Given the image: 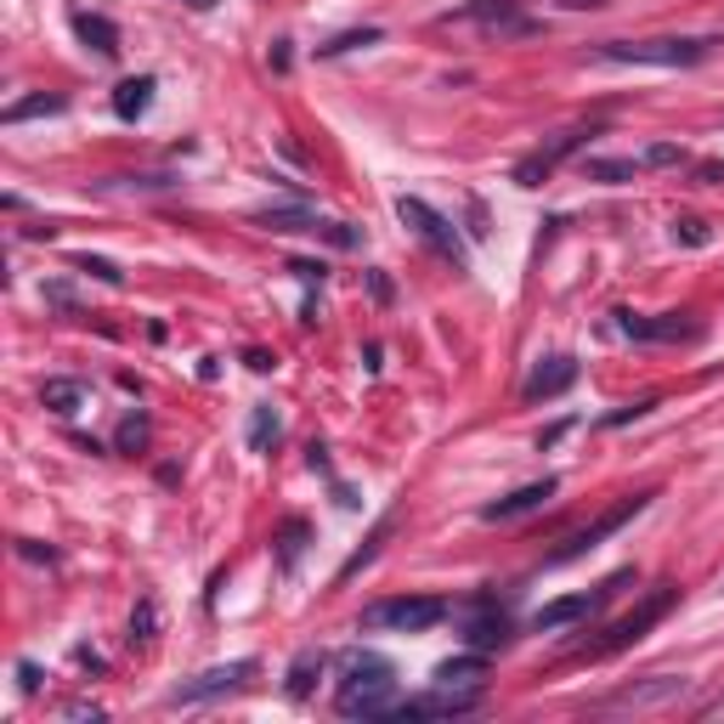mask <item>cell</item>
<instances>
[{
    "label": "cell",
    "mask_w": 724,
    "mask_h": 724,
    "mask_svg": "<svg viewBox=\"0 0 724 724\" xmlns=\"http://www.w3.org/2000/svg\"><path fill=\"white\" fill-rule=\"evenodd\" d=\"M584 176L606 181V187H622V181L640 176V159H584Z\"/></svg>",
    "instance_id": "cb8c5ba5"
},
{
    "label": "cell",
    "mask_w": 724,
    "mask_h": 724,
    "mask_svg": "<svg viewBox=\"0 0 724 724\" xmlns=\"http://www.w3.org/2000/svg\"><path fill=\"white\" fill-rule=\"evenodd\" d=\"M255 657H238V662H227V668H204L199 680H181L165 702L170 707H199V702H216V696H232V691H244L250 680H255Z\"/></svg>",
    "instance_id": "5b68a950"
},
{
    "label": "cell",
    "mask_w": 724,
    "mask_h": 724,
    "mask_svg": "<svg viewBox=\"0 0 724 724\" xmlns=\"http://www.w3.org/2000/svg\"><path fill=\"white\" fill-rule=\"evenodd\" d=\"M272 442H277V413H272V408H255V413H250V448L266 453Z\"/></svg>",
    "instance_id": "83f0119b"
},
{
    "label": "cell",
    "mask_w": 724,
    "mask_h": 724,
    "mask_svg": "<svg viewBox=\"0 0 724 724\" xmlns=\"http://www.w3.org/2000/svg\"><path fill=\"white\" fill-rule=\"evenodd\" d=\"M555 493H560V481H555V475L526 481V487H515V493H504V499H493V504H481V521H515V515H533V510H544Z\"/></svg>",
    "instance_id": "7c38bea8"
},
{
    "label": "cell",
    "mask_w": 724,
    "mask_h": 724,
    "mask_svg": "<svg viewBox=\"0 0 724 724\" xmlns=\"http://www.w3.org/2000/svg\"><path fill=\"white\" fill-rule=\"evenodd\" d=\"M154 91H159L154 74H130V80H119V91H114V114H119L125 125H136L141 114L154 108Z\"/></svg>",
    "instance_id": "e0dca14e"
},
{
    "label": "cell",
    "mask_w": 724,
    "mask_h": 724,
    "mask_svg": "<svg viewBox=\"0 0 724 724\" xmlns=\"http://www.w3.org/2000/svg\"><path fill=\"white\" fill-rule=\"evenodd\" d=\"M696 176H702V181H724V165H702Z\"/></svg>",
    "instance_id": "60d3db41"
},
{
    "label": "cell",
    "mask_w": 724,
    "mask_h": 724,
    "mask_svg": "<svg viewBox=\"0 0 724 724\" xmlns=\"http://www.w3.org/2000/svg\"><path fill=\"white\" fill-rule=\"evenodd\" d=\"M685 154L673 148V141H657V148H646V165H680Z\"/></svg>",
    "instance_id": "836d02e7"
},
{
    "label": "cell",
    "mask_w": 724,
    "mask_h": 724,
    "mask_svg": "<svg viewBox=\"0 0 724 724\" xmlns=\"http://www.w3.org/2000/svg\"><path fill=\"white\" fill-rule=\"evenodd\" d=\"M114 448H119V453H141V448H148V419L125 413V424L114 430Z\"/></svg>",
    "instance_id": "484cf974"
},
{
    "label": "cell",
    "mask_w": 724,
    "mask_h": 724,
    "mask_svg": "<svg viewBox=\"0 0 724 724\" xmlns=\"http://www.w3.org/2000/svg\"><path fill=\"white\" fill-rule=\"evenodd\" d=\"M673 595H680V589H657L634 617H622V622H611V629H606V640L595 646V651H622V646H634V640H646V629H651V622L673 606Z\"/></svg>",
    "instance_id": "5bb4252c"
},
{
    "label": "cell",
    "mask_w": 724,
    "mask_h": 724,
    "mask_svg": "<svg viewBox=\"0 0 724 724\" xmlns=\"http://www.w3.org/2000/svg\"><path fill=\"white\" fill-rule=\"evenodd\" d=\"M69 108V96H23V103H12L7 114H0V125H23V119H45V114H63Z\"/></svg>",
    "instance_id": "603a6c76"
},
{
    "label": "cell",
    "mask_w": 724,
    "mask_h": 724,
    "mask_svg": "<svg viewBox=\"0 0 724 724\" xmlns=\"http://www.w3.org/2000/svg\"><path fill=\"white\" fill-rule=\"evenodd\" d=\"M40 402L52 408V413H63V419H74V413L91 402V385H85V379H45V385H40Z\"/></svg>",
    "instance_id": "ffe728a7"
},
{
    "label": "cell",
    "mask_w": 724,
    "mask_h": 724,
    "mask_svg": "<svg viewBox=\"0 0 724 724\" xmlns=\"http://www.w3.org/2000/svg\"><path fill=\"white\" fill-rule=\"evenodd\" d=\"M306 464H312V470H328V448L312 442V448H306Z\"/></svg>",
    "instance_id": "f35d334b"
},
{
    "label": "cell",
    "mask_w": 724,
    "mask_h": 724,
    "mask_svg": "<svg viewBox=\"0 0 724 724\" xmlns=\"http://www.w3.org/2000/svg\"><path fill=\"white\" fill-rule=\"evenodd\" d=\"M584 136H589V130H560V136H549L538 154H526V159L515 165V181H521V187H544L560 159H571L577 148H584Z\"/></svg>",
    "instance_id": "8fae6325"
},
{
    "label": "cell",
    "mask_w": 724,
    "mask_h": 724,
    "mask_svg": "<svg viewBox=\"0 0 724 724\" xmlns=\"http://www.w3.org/2000/svg\"><path fill=\"white\" fill-rule=\"evenodd\" d=\"M18 555H23V560H57V555H52V549H40V544H29V538H23V544H18Z\"/></svg>",
    "instance_id": "74e56055"
},
{
    "label": "cell",
    "mask_w": 724,
    "mask_h": 724,
    "mask_svg": "<svg viewBox=\"0 0 724 724\" xmlns=\"http://www.w3.org/2000/svg\"><path fill=\"white\" fill-rule=\"evenodd\" d=\"M475 23L481 34H499V40H526V34H538L544 23L538 18H526L521 12V0H470V7L448 12V23Z\"/></svg>",
    "instance_id": "8992f818"
},
{
    "label": "cell",
    "mask_w": 724,
    "mask_h": 724,
    "mask_svg": "<svg viewBox=\"0 0 724 724\" xmlns=\"http://www.w3.org/2000/svg\"><path fill=\"white\" fill-rule=\"evenodd\" d=\"M69 718H91V724H96V718H103V707H91V702H74V707H69Z\"/></svg>",
    "instance_id": "ab89813d"
},
{
    "label": "cell",
    "mask_w": 724,
    "mask_h": 724,
    "mask_svg": "<svg viewBox=\"0 0 724 724\" xmlns=\"http://www.w3.org/2000/svg\"><path fill=\"white\" fill-rule=\"evenodd\" d=\"M154 634H159V606L141 600V606L130 611V646H148Z\"/></svg>",
    "instance_id": "4316f807"
},
{
    "label": "cell",
    "mask_w": 724,
    "mask_h": 724,
    "mask_svg": "<svg viewBox=\"0 0 724 724\" xmlns=\"http://www.w3.org/2000/svg\"><path fill=\"white\" fill-rule=\"evenodd\" d=\"M368 288H374V301H391V277H385V272H374Z\"/></svg>",
    "instance_id": "8d00e7d4"
},
{
    "label": "cell",
    "mask_w": 724,
    "mask_h": 724,
    "mask_svg": "<svg viewBox=\"0 0 724 724\" xmlns=\"http://www.w3.org/2000/svg\"><path fill=\"white\" fill-rule=\"evenodd\" d=\"M74 266H80V272H91L96 283H108V288H119V283H125V272H119L114 261H103V255H74Z\"/></svg>",
    "instance_id": "f546056e"
},
{
    "label": "cell",
    "mask_w": 724,
    "mask_h": 724,
    "mask_svg": "<svg viewBox=\"0 0 724 724\" xmlns=\"http://www.w3.org/2000/svg\"><path fill=\"white\" fill-rule=\"evenodd\" d=\"M18 691H23V696L40 691V668H34V662H18Z\"/></svg>",
    "instance_id": "d590c367"
},
{
    "label": "cell",
    "mask_w": 724,
    "mask_h": 724,
    "mask_svg": "<svg viewBox=\"0 0 724 724\" xmlns=\"http://www.w3.org/2000/svg\"><path fill=\"white\" fill-rule=\"evenodd\" d=\"M323 668H328L323 646H306V651H295V662H288V673H283V691H288V702H306V696L317 691V680H323Z\"/></svg>",
    "instance_id": "2e32d148"
},
{
    "label": "cell",
    "mask_w": 724,
    "mask_h": 724,
    "mask_svg": "<svg viewBox=\"0 0 724 724\" xmlns=\"http://www.w3.org/2000/svg\"><path fill=\"white\" fill-rule=\"evenodd\" d=\"M340 718H385L397 707V668L379 651H351L340 662V685H334Z\"/></svg>",
    "instance_id": "6da1fadb"
},
{
    "label": "cell",
    "mask_w": 724,
    "mask_h": 724,
    "mask_svg": "<svg viewBox=\"0 0 724 724\" xmlns=\"http://www.w3.org/2000/svg\"><path fill=\"white\" fill-rule=\"evenodd\" d=\"M646 504H651V493H634V499H622V504H617L611 515H600V521L589 526V533L566 538V544H560V549L549 555V566H560V560H577V555H584V549H595L600 538H611V533H617V526H629V521H634V515H640Z\"/></svg>",
    "instance_id": "30bf717a"
},
{
    "label": "cell",
    "mask_w": 724,
    "mask_h": 724,
    "mask_svg": "<svg viewBox=\"0 0 724 724\" xmlns=\"http://www.w3.org/2000/svg\"><path fill=\"white\" fill-rule=\"evenodd\" d=\"M481 673H487V651H464V657H448L437 668V685H459V691H475Z\"/></svg>",
    "instance_id": "44dd1931"
},
{
    "label": "cell",
    "mask_w": 724,
    "mask_h": 724,
    "mask_svg": "<svg viewBox=\"0 0 724 724\" xmlns=\"http://www.w3.org/2000/svg\"><path fill=\"white\" fill-rule=\"evenodd\" d=\"M391 526H397L391 515H385V521L374 526V538H368V544H363V549H357V555H351L346 566H340V584H351V577H357V571H363V566H368V560L379 555V544H385V538H391Z\"/></svg>",
    "instance_id": "d4e9b609"
},
{
    "label": "cell",
    "mask_w": 724,
    "mask_h": 724,
    "mask_svg": "<svg viewBox=\"0 0 724 724\" xmlns=\"http://www.w3.org/2000/svg\"><path fill=\"white\" fill-rule=\"evenodd\" d=\"M357 45H379V29H351V34H334L328 45H317L323 57H340V52H357Z\"/></svg>",
    "instance_id": "f1b7e54d"
},
{
    "label": "cell",
    "mask_w": 724,
    "mask_h": 724,
    "mask_svg": "<svg viewBox=\"0 0 724 724\" xmlns=\"http://www.w3.org/2000/svg\"><path fill=\"white\" fill-rule=\"evenodd\" d=\"M622 577H629V571H622ZM622 577H611V584H606V589H595V595H566V600H549V606H538L533 629H538V634H555V629H571V622L595 617V611L606 606V595L622 584Z\"/></svg>",
    "instance_id": "9c48e42d"
},
{
    "label": "cell",
    "mask_w": 724,
    "mask_h": 724,
    "mask_svg": "<svg viewBox=\"0 0 724 724\" xmlns=\"http://www.w3.org/2000/svg\"><path fill=\"white\" fill-rule=\"evenodd\" d=\"M617 323H622V334L629 340H696V323H685V317H634V312H617Z\"/></svg>",
    "instance_id": "9a60e30c"
},
{
    "label": "cell",
    "mask_w": 724,
    "mask_h": 724,
    "mask_svg": "<svg viewBox=\"0 0 724 724\" xmlns=\"http://www.w3.org/2000/svg\"><path fill=\"white\" fill-rule=\"evenodd\" d=\"M448 611L453 606L437 595H391L363 611V629L368 634H430L437 622H448Z\"/></svg>",
    "instance_id": "3957f363"
},
{
    "label": "cell",
    "mask_w": 724,
    "mask_h": 724,
    "mask_svg": "<svg viewBox=\"0 0 724 724\" xmlns=\"http://www.w3.org/2000/svg\"><path fill=\"white\" fill-rule=\"evenodd\" d=\"M301 544H306V521H288V526H283V538H277V549H283V571L301 560Z\"/></svg>",
    "instance_id": "4dcf8cb0"
},
{
    "label": "cell",
    "mask_w": 724,
    "mask_h": 724,
    "mask_svg": "<svg viewBox=\"0 0 724 724\" xmlns=\"http://www.w3.org/2000/svg\"><path fill=\"white\" fill-rule=\"evenodd\" d=\"M691 691L685 673H651V680H634V685H617L606 696V707H662V702H680Z\"/></svg>",
    "instance_id": "ba28073f"
},
{
    "label": "cell",
    "mask_w": 724,
    "mask_h": 724,
    "mask_svg": "<svg viewBox=\"0 0 724 724\" xmlns=\"http://www.w3.org/2000/svg\"><path fill=\"white\" fill-rule=\"evenodd\" d=\"M577 385V357H544L533 374H526V385H521V397L526 402H555V397H566Z\"/></svg>",
    "instance_id": "4fadbf2b"
},
{
    "label": "cell",
    "mask_w": 724,
    "mask_h": 724,
    "mask_svg": "<svg viewBox=\"0 0 724 724\" xmlns=\"http://www.w3.org/2000/svg\"><path fill=\"white\" fill-rule=\"evenodd\" d=\"M651 408H657V402H651V397H646V402H629V408H617V413H611V419H606V424H629V419H646V413H651Z\"/></svg>",
    "instance_id": "e575fe53"
},
{
    "label": "cell",
    "mask_w": 724,
    "mask_h": 724,
    "mask_svg": "<svg viewBox=\"0 0 724 724\" xmlns=\"http://www.w3.org/2000/svg\"><path fill=\"white\" fill-rule=\"evenodd\" d=\"M187 7H192V12H210V7H221V0H187Z\"/></svg>",
    "instance_id": "b9f144b4"
},
{
    "label": "cell",
    "mask_w": 724,
    "mask_h": 724,
    "mask_svg": "<svg viewBox=\"0 0 724 724\" xmlns=\"http://www.w3.org/2000/svg\"><path fill=\"white\" fill-rule=\"evenodd\" d=\"M74 34H80V45H91L96 57H119V29H114V18H103V12H74Z\"/></svg>",
    "instance_id": "ac0fdd59"
},
{
    "label": "cell",
    "mask_w": 724,
    "mask_h": 724,
    "mask_svg": "<svg viewBox=\"0 0 724 724\" xmlns=\"http://www.w3.org/2000/svg\"><path fill=\"white\" fill-rule=\"evenodd\" d=\"M481 707V685L475 691H459V685H437V691H424V696H408L397 702L385 718H397V724H413V718H459V713H475Z\"/></svg>",
    "instance_id": "52a82bcc"
},
{
    "label": "cell",
    "mask_w": 724,
    "mask_h": 724,
    "mask_svg": "<svg viewBox=\"0 0 724 724\" xmlns=\"http://www.w3.org/2000/svg\"><path fill=\"white\" fill-rule=\"evenodd\" d=\"M397 221L419 238L424 250H437L442 261H453V272H470V250H464V238H459V227L442 216V210H430L424 199H413V192H402L397 199Z\"/></svg>",
    "instance_id": "277c9868"
},
{
    "label": "cell",
    "mask_w": 724,
    "mask_h": 724,
    "mask_svg": "<svg viewBox=\"0 0 724 724\" xmlns=\"http://www.w3.org/2000/svg\"><path fill=\"white\" fill-rule=\"evenodd\" d=\"M464 646H470V651H504V646H510V617L499 611V617L464 622Z\"/></svg>",
    "instance_id": "7402d4cb"
},
{
    "label": "cell",
    "mask_w": 724,
    "mask_h": 724,
    "mask_svg": "<svg viewBox=\"0 0 724 724\" xmlns=\"http://www.w3.org/2000/svg\"><path fill=\"white\" fill-rule=\"evenodd\" d=\"M673 238L691 244V250H702V244H707V227H702V221H680V227H673Z\"/></svg>",
    "instance_id": "1f68e13d"
},
{
    "label": "cell",
    "mask_w": 724,
    "mask_h": 724,
    "mask_svg": "<svg viewBox=\"0 0 724 724\" xmlns=\"http://www.w3.org/2000/svg\"><path fill=\"white\" fill-rule=\"evenodd\" d=\"M288 272H295L301 283H323V277H328V266H323V261H288Z\"/></svg>",
    "instance_id": "d6a6232c"
},
{
    "label": "cell",
    "mask_w": 724,
    "mask_h": 724,
    "mask_svg": "<svg viewBox=\"0 0 724 724\" xmlns=\"http://www.w3.org/2000/svg\"><path fill=\"white\" fill-rule=\"evenodd\" d=\"M718 34H657V40H606L595 45L600 63H634V69H696L718 52Z\"/></svg>",
    "instance_id": "7a4b0ae2"
},
{
    "label": "cell",
    "mask_w": 724,
    "mask_h": 724,
    "mask_svg": "<svg viewBox=\"0 0 724 724\" xmlns=\"http://www.w3.org/2000/svg\"><path fill=\"white\" fill-rule=\"evenodd\" d=\"M255 221H261L266 232H312V238H317V227H323V216H312L306 204H266V210H255Z\"/></svg>",
    "instance_id": "d6986e66"
}]
</instances>
